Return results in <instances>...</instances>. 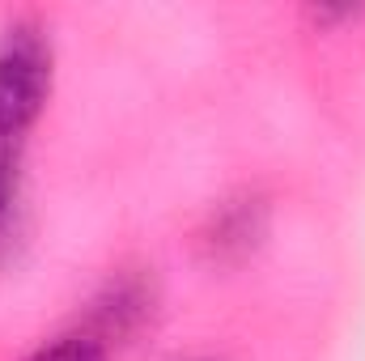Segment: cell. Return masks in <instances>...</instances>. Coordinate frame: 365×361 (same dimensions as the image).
<instances>
[{
	"label": "cell",
	"mask_w": 365,
	"mask_h": 361,
	"mask_svg": "<svg viewBox=\"0 0 365 361\" xmlns=\"http://www.w3.org/2000/svg\"><path fill=\"white\" fill-rule=\"evenodd\" d=\"M259 238H264V204L238 200V204H221L212 213L204 243L212 247V255H247Z\"/></svg>",
	"instance_id": "7a4b0ae2"
},
{
	"label": "cell",
	"mask_w": 365,
	"mask_h": 361,
	"mask_svg": "<svg viewBox=\"0 0 365 361\" xmlns=\"http://www.w3.org/2000/svg\"><path fill=\"white\" fill-rule=\"evenodd\" d=\"M56 77L51 43L38 26L17 21L0 39V141L21 145V136L38 123Z\"/></svg>",
	"instance_id": "6da1fadb"
},
{
	"label": "cell",
	"mask_w": 365,
	"mask_h": 361,
	"mask_svg": "<svg viewBox=\"0 0 365 361\" xmlns=\"http://www.w3.org/2000/svg\"><path fill=\"white\" fill-rule=\"evenodd\" d=\"M149 306H153V298H149V289H145L140 280H115V285L102 293V302H98V323H102L98 340L106 345V336H128V332H136V327L149 319Z\"/></svg>",
	"instance_id": "3957f363"
},
{
	"label": "cell",
	"mask_w": 365,
	"mask_h": 361,
	"mask_svg": "<svg viewBox=\"0 0 365 361\" xmlns=\"http://www.w3.org/2000/svg\"><path fill=\"white\" fill-rule=\"evenodd\" d=\"M21 361H110V357H106V345L93 332H68V336H56V340L38 345Z\"/></svg>",
	"instance_id": "277c9868"
},
{
	"label": "cell",
	"mask_w": 365,
	"mask_h": 361,
	"mask_svg": "<svg viewBox=\"0 0 365 361\" xmlns=\"http://www.w3.org/2000/svg\"><path fill=\"white\" fill-rule=\"evenodd\" d=\"M17 187H21V145L0 141V234H4L9 221H13Z\"/></svg>",
	"instance_id": "5b68a950"
}]
</instances>
